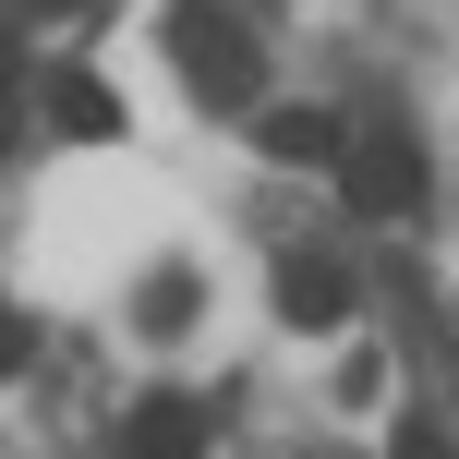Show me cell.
I'll return each instance as SVG.
<instances>
[{"label": "cell", "mask_w": 459, "mask_h": 459, "mask_svg": "<svg viewBox=\"0 0 459 459\" xmlns=\"http://www.w3.org/2000/svg\"><path fill=\"white\" fill-rule=\"evenodd\" d=\"M169 61H182V85L218 97V109H254V97H266V61H254V37L218 0H182V13H169Z\"/></svg>", "instance_id": "1"}, {"label": "cell", "mask_w": 459, "mask_h": 459, "mask_svg": "<svg viewBox=\"0 0 459 459\" xmlns=\"http://www.w3.org/2000/svg\"><path fill=\"white\" fill-rule=\"evenodd\" d=\"M339 182H351V218H411L423 206V145L399 134V121H363V134L339 145Z\"/></svg>", "instance_id": "2"}, {"label": "cell", "mask_w": 459, "mask_h": 459, "mask_svg": "<svg viewBox=\"0 0 459 459\" xmlns=\"http://www.w3.org/2000/svg\"><path fill=\"white\" fill-rule=\"evenodd\" d=\"M206 399L194 387H158V399H134V423H121V459H206Z\"/></svg>", "instance_id": "3"}, {"label": "cell", "mask_w": 459, "mask_h": 459, "mask_svg": "<svg viewBox=\"0 0 459 459\" xmlns=\"http://www.w3.org/2000/svg\"><path fill=\"white\" fill-rule=\"evenodd\" d=\"M48 134L121 145V85H109V73H85V61H61V73H48Z\"/></svg>", "instance_id": "4"}, {"label": "cell", "mask_w": 459, "mask_h": 459, "mask_svg": "<svg viewBox=\"0 0 459 459\" xmlns=\"http://www.w3.org/2000/svg\"><path fill=\"white\" fill-rule=\"evenodd\" d=\"M254 145H266L278 169H339L351 121H339V109H266V121H254Z\"/></svg>", "instance_id": "5"}, {"label": "cell", "mask_w": 459, "mask_h": 459, "mask_svg": "<svg viewBox=\"0 0 459 459\" xmlns=\"http://www.w3.org/2000/svg\"><path fill=\"white\" fill-rule=\"evenodd\" d=\"M278 315L290 326H339L351 315V266L339 254H290V266H278Z\"/></svg>", "instance_id": "6"}, {"label": "cell", "mask_w": 459, "mask_h": 459, "mask_svg": "<svg viewBox=\"0 0 459 459\" xmlns=\"http://www.w3.org/2000/svg\"><path fill=\"white\" fill-rule=\"evenodd\" d=\"M145 326H158V339L194 326V266H158V278H145Z\"/></svg>", "instance_id": "7"}, {"label": "cell", "mask_w": 459, "mask_h": 459, "mask_svg": "<svg viewBox=\"0 0 459 459\" xmlns=\"http://www.w3.org/2000/svg\"><path fill=\"white\" fill-rule=\"evenodd\" d=\"M387 459H459V436H447V423H423V411H411V423L387 436Z\"/></svg>", "instance_id": "8"}, {"label": "cell", "mask_w": 459, "mask_h": 459, "mask_svg": "<svg viewBox=\"0 0 459 459\" xmlns=\"http://www.w3.org/2000/svg\"><path fill=\"white\" fill-rule=\"evenodd\" d=\"M24 351H37V326H24L13 302H0V375H24Z\"/></svg>", "instance_id": "9"}, {"label": "cell", "mask_w": 459, "mask_h": 459, "mask_svg": "<svg viewBox=\"0 0 459 459\" xmlns=\"http://www.w3.org/2000/svg\"><path fill=\"white\" fill-rule=\"evenodd\" d=\"M0 97H13V24H0Z\"/></svg>", "instance_id": "10"}, {"label": "cell", "mask_w": 459, "mask_h": 459, "mask_svg": "<svg viewBox=\"0 0 459 459\" xmlns=\"http://www.w3.org/2000/svg\"><path fill=\"white\" fill-rule=\"evenodd\" d=\"M24 13H85V0H24Z\"/></svg>", "instance_id": "11"}]
</instances>
